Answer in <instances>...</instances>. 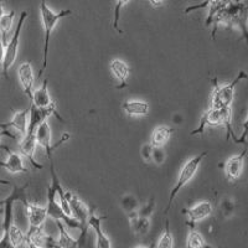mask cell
Masks as SVG:
<instances>
[{"label": "cell", "mask_w": 248, "mask_h": 248, "mask_svg": "<svg viewBox=\"0 0 248 248\" xmlns=\"http://www.w3.org/2000/svg\"><path fill=\"white\" fill-rule=\"evenodd\" d=\"M72 14L71 9H63L60 12H54L46 4V0H40V16H41V23L44 26V55H43V66L39 71V76H43V74L47 68L48 60V50H50V39L51 34L54 31L55 26L57 25L60 20L66 16H70Z\"/></svg>", "instance_id": "6da1fadb"}, {"label": "cell", "mask_w": 248, "mask_h": 248, "mask_svg": "<svg viewBox=\"0 0 248 248\" xmlns=\"http://www.w3.org/2000/svg\"><path fill=\"white\" fill-rule=\"evenodd\" d=\"M212 127H225L227 133V139L232 137L236 143H238V138L234 136L232 129V108H212L210 107L202 114L199 123V127L191 132V136H201L205 133L207 128Z\"/></svg>", "instance_id": "7a4b0ae2"}, {"label": "cell", "mask_w": 248, "mask_h": 248, "mask_svg": "<svg viewBox=\"0 0 248 248\" xmlns=\"http://www.w3.org/2000/svg\"><path fill=\"white\" fill-rule=\"evenodd\" d=\"M29 183H26L24 186L13 185L12 194L9 195L8 198L1 200V205H3V214H4V222H3V237L0 240V248H15L10 242L9 238V229L10 225L14 222V215H13V210H14V203L16 201L23 202L24 200L28 199L26 196V189H28Z\"/></svg>", "instance_id": "3957f363"}, {"label": "cell", "mask_w": 248, "mask_h": 248, "mask_svg": "<svg viewBox=\"0 0 248 248\" xmlns=\"http://www.w3.org/2000/svg\"><path fill=\"white\" fill-rule=\"evenodd\" d=\"M207 154H209V152H207V150H205V152H202L201 154L196 155V156H194V158H191L190 160H187L185 164H184L183 168H181V170H180V172H179L178 180H176L174 187H172V190L170 191L167 209H165V211H164L165 212V215H167L168 212H169V210L171 209V206H172V203H174L175 199H176V196L179 195V192L184 189V186H185L186 184H189L190 181L194 179V176L196 175V172H198L200 164L202 163V160L206 158V155Z\"/></svg>", "instance_id": "277c9868"}, {"label": "cell", "mask_w": 248, "mask_h": 248, "mask_svg": "<svg viewBox=\"0 0 248 248\" xmlns=\"http://www.w3.org/2000/svg\"><path fill=\"white\" fill-rule=\"evenodd\" d=\"M247 78L245 71H240L236 78L230 83H225V85H220L214 79V92H212L211 98V106L212 108H230L232 107L234 99V91L236 87L240 85V82Z\"/></svg>", "instance_id": "5b68a950"}, {"label": "cell", "mask_w": 248, "mask_h": 248, "mask_svg": "<svg viewBox=\"0 0 248 248\" xmlns=\"http://www.w3.org/2000/svg\"><path fill=\"white\" fill-rule=\"evenodd\" d=\"M28 17V12H21L20 14L19 23H17L16 28H15L14 32L10 36L9 41L5 45V50H4V57L1 61V72H3L4 77L8 78L9 71L13 67L19 55V47H20V36H21V31H23L24 24Z\"/></svg>", "instance_id": "8992f818"}, {"label": "cell", "mask_w": 248, "mask_h": 248, "mask_svg": "<svg viewBox=\"0 0 248 248\" xmlns=\"http://www.w3.org/2000/svg\"><path fill=\"white\" fill-rule=\"evenodd\" d=\"M35 138H36L37 145H40L41 148H44L47 155V159L52 156V152L56 150L57 148L61 145V144L66 143V141L70 139V133H63L59 141L56 144L51 143V128L50 124L47 121H44L43 123L40 124L39 127L35 130Z\"/></svg>", "instance_id": "52a82bcc"}, {"label": "cell", "mask_w": 248, "mask_h": 248, "mask_svg": "<svg viewBox=\"0 0 248 248\" xmlns=\"http://www.w3.org/2000/svg\"><path fill=\"white\" fill-rule=\"evenodd\" d=\"M30 112H29V123H28V133H35L36 128L44 121H47L50 117H56L59 121L63 122L65 119L60 116L56 110V103H52L48 107H36V106L30 103Z\"/></svg>", "instance_id": "ba28073f"}, {"label": "cell", "mask_w": 248, "mask_h": 248, "mask_svg": "<svg viewBox=\"0 0 248 248\" xmlns=\"http://www.w3.org/2000/svg\"><path fill=\"white\" fill-rule=\"evenodd\" d=\"M106 220V216H97L96 209L90 207V215H88L87 226L88 229H92L96 233V248H113L109 237L102 230V221Z\"/></svg>", "instance_id": "9c48e42d"}, {"label": "cell", "mask_w": 248, "mask_h": 248, "mask_svg": "<svg viewBox=\"0 0 248 248\" xmlns=\"http://www.w3.org/2000/svg\"><path fill=\"white\" fill-rule=\"evenodd\" d=\"M214 212V206L210 201L203 200L198 202L192 207H189V209H184L183 214L186 215L187 217V226L189 227H195V225L198 222H201V221L206 220L207 217H210Z\"/></svg>", "instance_id": "30bf717a"}, {"label": "cell", "mask_w": 248, "mask_h": 248, "mask_svg": "<svg viewBox=\"0 0 248 248\" xmlns=\"http://www.w3.org/2000/svg\"><path fill=\"white\" fill-rule=\"evenodd\" d=\"M246 154H247V149H243L240 154L234 155L232 158L227 159L223 164H221L226 179L229 181L234 183V181L240 180V178L242 176L243 167H245Z\"/></svg>", "instance_id": "8fae6325"}, {"label": "cell", "mask_w": 248, "mask_h": 248, "mask_svg": "<svg viewBox=\"0 0 248 248\" xmlns=\"http://www.w3.org/2000/svg\"><path fill=\"white\" fill-rule=\"evenodd\" d=\"M66 195H67L72 217H74L75 220L78 221V222L82 225V227H83V230L87 232L88 231L87 220H88V215H90V207L83 202V200H82L79 196H77V195L74 194V192L66 191Z\"/></svg>", "instance_id": "7c38bea8"}, {"label": "cell", "mask_w": 248, "mask_h": 248, "mask_svg": "<svg viewBox=\"0 0 248 248\" xmlns=\"http://www.w3.org/2000/svg\"><path fill=\"white\" fill-rule=\"evenodd\" d=\"M0 149H4L8 153L6 160L0 161V168L5 169L9 174H28L29 169L24 163V156L20 153L9 149L8 147L0 145Z\"/></svg>", "instance_id": "4fadbf2b"}, {"label": "cell", "mask_w": 248, "mask_h": 248, "mask_svg": "<svg viewBox=\"0 0 248 248\" xmlns=\"http://www.w3.org/2000/svg\"><path fill=\"white\" fill-rule=\"evenodd\" d=\"M17 76H19L20 86L23 88V92L29 101L32 99V92L35 90V74L34 68L29 61L20 63L17 68Z\"/></svg>", "instance_id": "5bb4252c"}, {"label": "cell", "mask_w": 248, "mask_h": 248, "mask_svg": "<svg viewBox=\"0 0 248 248\" xmlns=\"http://www.w3.org/2000/svg\"><path fill=\"white\" fill-rule=\"evenodd\" d=\"M19 147H20V154L23 155L24 158L28 159L30 165L35 168V169H43V165L36 160L35 158V153H36V138H35V133H26L23 138L19 139Z\"/></svg>", "instance_id": "9a60e30c"}, {"label": "cell", "mask_w": 248, "mask_h": 248, "mask_svg": "<svg viewBox=\"0 0 248 248\" xmlns=\"http://www.w3.org/2000/svg\"><path fill=\"white\" fill-rule=\"evenodd\" d=\"M23 205L25 207L26 217H28L29 227L30 229H37V227H43L47 218V211H46V206H40L36 203H32L26 199L23 201Z\"/></svg>", "instance_id": "2e32d148"}, {"label": "cell", "mask_w": 248, "mask_h": 248, "mask_svg": "<svg viewBox=\"0 0 248 248\" xmlns=\"http://www.w3.org/2000/svg\"><path fill=\"white\" fill-rule=\"evenodd\" d=\"M29 112H30V107H28L26 109L20 110V112L14 113V116H13V118L10 121L0 124V128L6 130L15 129L19 133L20 138H23L26 133H28Z\"/></svg>", "instance_id": "e0dca14e"}, {"label": "cell", "mask_w": 248, "mask_h": 248, "mask_svg": "<svg viewBox=\"0 0 248 248\" xmlns=\"http://www.w3.org/2000/svg\"><path fill=\"white\" fill-rule=\"evenodd\" d=\"M109 68L112 71L113 76L116 77V79L118 81L119 90L127 88L130 75V67L128 66L127 62L121 59H114L110 61Z\"/></svg>", "instance_id": "ac0fdd59"}, {"label": "cell", "mask_w": 248, "mask_h": 248, "mask_svg": "<svg viewBox=\"0 0 248 248\" xmlns=\"http://www.w3.org/2000/svg\"><path fill=\"white\" fill-rule=\"evenodd\" d=\"M26 237L30 238L39 248H52L56 246V240H55L54 237L48 236L44 231L43 227H37V229H30L29 227Z\"/></svg>", "instance_id": "d6986e66"}, {"label": "cell", "mask_w": 248, "mask_h": 248, "mask_svg": "<svg viewBox=\"0 0 248 248\" xmlns=\"http://www.w3.org/2000/svg\"><path fill=\"white\" fill-rule=\"evenodd\" d=\"M30 103L36 106V107H48L52 103H55L52 98H51L50 92H48L47 78L44 79L39 88H35L34 92H32V99H31Z\"/></svg>", "instance_id": "ffe728a7"}, {"label": "cell", "mask_w": 248, "mask_h": 248, "mask_svg": "<svg viewBox=\"0 0 248 248\" xmlns=\"http://www.w3.org/2000/svg\"><path fill=\"white\" fill-rule=\"evenodd\" d=\"M122 109L130 117H144L149 113V103L139 99H129L122 103Z\"/></svg>", "instance_id": "44dd1931"}, {"label": "cell", "mask_w": 248, "mask_h": 248, "mask_svg": "<svg viewBox=\"0 0 248 248\" xmlns=\"http://www.w3.org/2000/svg\"><path fill=\"white\" fill-rule=\"evenodd\" d=\"M175 129L171 127H167V125H160V127H156L152 133V137H150V145L154 148H160L164 147L167 141L169 140L170 137L174 134Z\"/></svg>", "instance_id": "7402d4cb"}, {"label": "cell", "mask_w": 248, "mask_h": 248, "mask_svg": "<svg viewBox=\"0 0 248 248\" xmlns=\"http://www.w3.org/2000/svg\"><path fill=\"white\" fill-rule=\"evenodd\" d=\"M129 217V225L132 227V231L136 236H145L149 232L150 229V218L143 217L138 215V212L128 215Z\"/></svg>", "instance_id": "603a6c76"}, {"label": "cell", "mask_w": 248, "mask_h": 248, "mask_svg": "<svg viewBox=\"0 0 248 248\" xmlns=\"http://www.w3.org/2000/svg\"><path fill=\"white\" fill-rule=\"evenodd\" d=\"M55 222L59 229V238L56 240V245L60 248H81L78 240H75L74 237L68 233L67 227L61 221H55Z\"/></svg>", "instance_id": "cb8c5ba5"}, {"label": "cell", "mask_w": 248, "mask_h": 248, "mask_svg": "<svg viewBox=\"0 0 248 248\" xmlns=\"http://www.w3.org/2000/svg\"><path fill=\"white\" fill-rule=\"evenodd\" d=\"M14 17H15V10L5 13L3 16L0 17V39L3 41L4 45L10 39V32H12L13 24H14Z\"/></svg>", "instance_id": "d4e9b609"}, {"label": "cell", "mask_w": 248, "mask_h": 248, "mask_svg": "<svg viewBox=\"0 0 248 248\" xmlns=\"http://www.w3.org/2000/svg\"><path fill=\"white\" fill-rule=\"evenodd\" d=\"M184 248H217L212 247L206 242L202 234L195 230V227H190L189 234H187V241ZM220 248V247H218Z\"/></svg>", "instance_id": "484cf974"}, {"label": "cell", "mask_w": 248, "mask_h": 248, "mask_svg": "<svg viewBox=\"0 0 248 248\" xmlns=\"http://www.w3.org/2000/svg\"><path fill=\"white\" fill-rule=\"evenodd\" d=\"M221 0H205L203 3L198 4V5L194 6H189V8H186L184 10V13H191L194 10H198V9H202V8H207L209 9V16H207V20H206V25H210L212 23V17H214L215 13L217 12V8L220 5Z\"/></svg>", "instance_id": "4316f807"}, {"label": "cell", "mask_w": 248, "mask_h": 248, "mask_svg": "<svg viewBox=\"0 0 248 248\" xmlns=\"http://www.w3.org/2000/svg\"><path fill=\"white\" fill-rule=\"evenodd\" d=\"M119 203H121V207L123 209V211L127 215L134 214V212L138 211V209L140 207L138 199H137L134 195L130 194L124 195L123 198L121 199V202Z\"/></svg>", "instance_id": "83f0119b"}, {"label": "cell", "mask_w": 248, "mask_h": 248, "mask_svg": "<svg viewBox=\"0 0 248 248\" xmlns=\"http://www.w3.org/2000/svg\"><path fill=\"white\" fill-rule=\"evenodd\" d=\"M26 233L20 229L19 226L15 225L14 222L10 225V229H9V238H10V242L14 246L15 248H19L23 246L24 241H25Z\"/></svg>", "instance_id": "f1b7e54d"}, {"label": "cell", "mask_w": 248, "mask_h": 248, "mask_svg": "<svg viewBox=\"0 0 248 248\" xmlns=\"http://www.w3.org/2000/svg\"><path fill=\"white\" fill-rule=\"evenodd\" d=\"M156 248H174V236H172L171 231H170L169 220H165V227L161 233L159 242L156 245Z\"/></svg>", "instance_id": "f546056e"}, {"label": "cell", "mask_w": 248, "mask_h": 248, "mask_svg": "<svg viewBox=\"0 0 248 248\" xmlns=\"http://www.w3.org/2000/svg\"><path fill=\"white\" fill-rule=\"evenodd\" d=\"M130 0H116V4H114V13H113V28L119 34H123L122 29L119 28V19H121V10L129 3Z\"/></svg>", "instance_id": "4dcf8cb0"}, {"label": "cell", "mask_w": 248, "mask_h": 248, "mask_svg": "<svg viewBox=\"0 0 248 248\" xmlns=\"http://www.w3.org/2000/svg\"><path fill=\"white\" fill-rule=\"evenodd\" d=\"M234 209H236V205H234L232 199L226 198L225 200L221 202V212H222V215L225 217L232 216V214L234 212Z\"/></svg>", "instance_id": "1f68e13d"}, {"label": "cell", "mask_w": 248, "mask_h": 248, "mask_svg": "<svg viewBox=\"0 0 248 248\" xmlns=\"http://www.w3.org/2000/svg\"><path fill=\"white\" fill-rule=\"evenodd\" d=\"M167 159V155H165V150L163 147L160 148H154L152 149V161L155 163L156 165H161V164L165 161Z\"/></svg>", "instance_id": "d6a6232c"}, {"label": "cell", "mask_w": 248, "mask_h": 248, "mask_svg": "<svg viewBox=\"0 0 248 248\" xmlns=\"http://www.w3.org/2000/svg\"><path fill=\"white\" fill-rule=\"evenodd\" d=\"M154 209H155V201H154V199L152 198L147 203H145V205L141 206V207H139L138 211L137 212H138V215H140V216L150 218V216H152L153 212H154Z\"/></svg>", "instance_id": "836d02e7"}, {"label": "cell", "mask_w": 248, "mask_h": 248, "mask_svg": "<svg viewBox=\"0 0 248 248\" xmlns=\"http://www.w3.org/2000/svg\"><path fill=\"white\" fill-rule=\"evenodd\" d=\"M152 149L153 147L150 144H144L143 147H141L140 154L145 163H152Z\"/></svg>", "instance_id": "e575fe53"}, {"label": "cell", "mask_w": 248, "mask_h": 248, "mask_svg": "<svg viewBox=\"0 0 248 248\" xmlns=\"http://www.w3.org/2000/svg\"><path fill=\"white\" fill-rule=\"evenodd\" d=\"M23 246H24V248H39L34 242H32V241L30 240V238H28L26 236H25V241H24Z\"/></svg>", "instance_id": "d590c367"}, {"label": "cell", "mask_w": 248, "mask_h": 248, "mask_svg": "<svg viewBox=\"0 0 248 248\" xmlns=\"http://www.w3.org/2000/svg\"><path fill=\"white\" fill-rule=\"evenodd\" d=\"M3 137H9V138L16 139V137L13 136L10 130H6V129H1V130H0V139L3 138ZM0 145H1V144H0Z\"/></svg>", "instance_id": "8d00e7d4"}, {"label": "cell", "mask_w": 248, "mask_h": 248, "mask_svg": "<svg viewBox=\"0 0 248 248\" xmlns=\"http://www.w3.org/2000/svg\"><path fill=\"white\" fill-rule=\"evenodd\" d=\"M150 5L154 6V8H160V6L164 5L165 0H149Z\"/></svg>", "instance_id": "74e56055"}, {"label": "cell", "mask_w": 248, "mask_h": 248, "mask_svg": "<svg viewBox=\"0 0 248 248\" xmlns=\"http://www.w3.org/2000/svg\"><path fill=\"white\" fill-rule=\"evenodd\" d=\"M4 50H5V45H4L3 41H1V39H0V65H1V61H3Z\"/></svg>", "instance_id": "f35d334b"}, {"label": "cell", "mask_w": 248, "mask_h": 248, "mask_svg": "<svg viewBox=\"0 0 248 248\" xmlns=\"http://www.w3.org/2000/svg\"><path fill=\"white\" fill-rule=\"evenodd\" d=\"M5 14V12H4V6H3V0H0V17L3 16V15Z\"/></svg>", "instance_id": "ab89813d"}, {"label": "cell", "mask_w": 248, "mask_h": 248, "mask_svg": "<svg viewBox=\"0 0 248 248\" xmlns=\"http://www.w3.org/2000/svg\"><path fill=\"white\" fill-rule=\"evenodd\" d=\"M0 185H12V183L9 180H4V179H0Z\"/></svg>", "instance_id": "60d3db41"}, {"label": "cell", "mask_w": 248, "mask_h": 248, "mask_svg": "<svg viewBox=\"0 0 248 248\" xmlns=\"http://www.w3.org/2000/svg\"><path fill=\"white\" fill-rule=\"evenodd\" d=\"M134 248H152V247H149V246H137V247Z\"/></svg>", "instance_id": "b9f144b4"}, {"label": "cell", "mask_w": 248, "mask_h": 248, "mask_svg": "<svg viewBox=\"0 0 248 248\" xmlns=\"http://www.w3.org/2000/svg\"><path fill=\"white\" fill-rule=\"evenodd\" d=\"M0 71H1V65H0Z\"/></svg>", "instance_id": "7bdbcfd3"}]
</instances>
